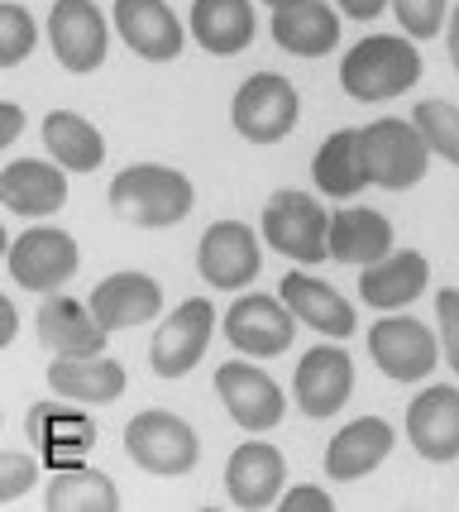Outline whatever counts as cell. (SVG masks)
<instances>
[{"instance_id": "7402d4cb", "label": "cell", "mask_w": 459, "mask_h": 512, "mask_svg": "<svg viewBox=\"0 0 459 512\" xmlns=\"http://www.w3.org/2000/svg\"><path fill=\"white\" fill-rule=\"evenodd\" d=\"M426 283H431V264H426V254H416V249L383 254L378 264H364V273H359V292H364V302L378 307V312H397V307L416 302V297L426 292Z\"/></svg>"}, {"instance_id": "d6986e66", "label": "cell", "mask_w": 459, "mask_h": 512, "mask_svg": "<svg viewBox=\"0 0 459 512\" xmlns=\"http://www.w3.org/2000/svg\"><path fill=\"white\" fill-rule=\"evenodd\" d=\"M0 201L15 216H53L67 201V168L44 158H15L0 173Z\"/></svg>"}, {"instance_id": "836d02e7", "label": "cell", "mask_w": 459, "mask_h": 512, "mask_svg": "<svg viewBox=\"0 0 459 512\" xmlns=\"http://www.w3.org/2000/svg\"><path fill=\"white\" fill-rule=\"evenodd\" d=\"M393 15L412 39H431L450 24V5L445 0H393Z\"/></svg>"}, {"instance_id": "f35d334b", "label": "cell", "mask_w": 459, "mask_h": 512, "mask_svg": "<svg viewBox=\"0 0 459 512\" xmlns=\"http://www.w3.org/2000/svg\"><path fill=\"white\" fill-rule=\"evenodd\" d=\"M350 20H359V24H369V20H378L383 10H388V0H335Z\"/></svg>"}, {"instance_id": "d590c367", "label": "cell", "mask_w": 459, "mask_h": 512, "mask_svg": "<svg viewBox=\"0 0 459 512\" xmlns=\"http://www.w3.org/2000/svg\"><path fill=\"white\" fill-rule=\"evenodd\" d=\"M436 326H440V350H445V364L459 374V288L436 292Z\"/></svg>"}, {"instance_id": "277c9868", "label": "cell", "mask_w": 459, "mask_h": 512, "mask_svg": "<svg viewBox=\"0 0 459 512\" xmlns=\"http://www.w3.org/2000/svg\"><path fill=\"white\" fill-rule=\"evenodd\" d=\"M263 240L292 264L330 259V211L311 192H273L263 206Z\"/></svg>"}, {"instance_id": "4fadbf2b", "label": "cell", "mask_w": 459, "mask_h": 512, "mask_svg": "<svg viewBox=\"0 0 459 512\" xmlns=\"http://www.w3.org/2000/svg\"><path fill=\"white\" fill-rule=\"evenodd\" d=\"M216 393H220V402H225V412H230V422L244 426L249 436L273 431V426L283 422V412H287L283 388L268 379L263 369L244 364V359L220 364L216 369Z\"/></svg>"}, {"instance_id": "9a60e30c", "label": "cell", "mask_w": 459, "mask_h": 512, "mask_svg": "<svg viewBox=\"0 0 459 512\" xmlns=\"http://www.w3.org/2000/svg\"><path fill=\"white\" fill-rule=\"evenodd\" d=\"M283 484H287V460L278 446L268 441H244L230 460H225V493L235 508H273L283 503Z\"/></svg>"}, {"instance_id": "6da1fadb", "label": "cell", "mask_w": 459, "mask_h": 512, "mask_svg": "<svg viewBox=\"0 0 459 512\" xmlns=\"http://www.w3.org/2000/svg\"><path fill=\"white\" fill-rule=\"evenodd\" d=\"M106 197H110V211H115L120 221L144 225V230H163V225H177L192 216L197 187H192V178H182L177 168L134 163V168L110 178Z\"/></svg>"}, {"instance_id": "484cf974", "label": "cell", "mask_w": 459, "mask_h": 512, "mask_svg": "<svg viewBox=\"0 0 459 512\" xmlns=\"http://www.w3.org/2000/svg\"><path fill=\"white\" fill-rule=\"evenodd\" d=\"M393 455V426L383 417H359L345 431H335L326 446V474L330 479H364Z\"/></svg>"}, {"instance_id": "4316f807", "label": "cell", "mask_w": 459, "mask_h": 512, "mask_svg": "<svg viewBox=\"0 0 459 512\" xmlns=\"http://www.w3.org/2000/svg\"><path fill=\"white\" fill-rule=\"evenodd\" d=\"M283 302L297 312V321H306L311 331L330 335V340L354 335V307L330 288V283L311 278V273H302V268H292V273L283 278Z\"/></svg>"}, {"instance_id": "60d3db41", "label": "cell", "mask_w": 459, "mask_h": 512, "mask_svg": "<svg viewBox=\"0 0 459 512\" xmlns=\"http://www.w3.org/2000/svg\"><path fill=\"white\" fill-rule=\"evenodd\" d=\"M445 29H450V63H455V72H459V5L450 10V24H445Z\"/></svg>"}, {"instance_id": "ab89813d", "label": "cell", "mask_w": 459, "mask_h": 512, "mask_svg": "<svg viewBox=\"0 0 459 512\" xmlns=\"http://www.w3.org/2000/svg\"><path fill=\"white\" fill-rule=\"evenodd\" d=\"M15 331H20V312H15V302H10V297H0V350L15 340Z\"/></svg>"}, {"instance_id": "d4e9b609", "label": "cell", "mask_w": 459, "mask_h": 512, "mask_svg": "<svg viewBox=\"0 0 459 512\" xmlns=\"http://www.w3.org/2000/svg\"><path fill=\"white\" fill-rule=\"evenodd\" d=\"M383 254H393V221L378 216L373 206H345L330 211V259L340 264H378Z\"/></svg>"}, {"instance_id": "e0dca14e", "label": "cell", "mask_w": 459, "mask_h": 512, "mask_svg": "<svg viewBox=\"0 0 459 512\" xmlns=\"http://www.w3.org/2000/svg\"><path fill=\"white\" fill-rule=\"evenodd\" d=\"M24 431H29V446L44 455L48 469L82 465V455L96 446V422L87 412L53 407V402H34L29 417H24Z\"/></svg>"}, {"instance_id": "30bf717a", "label": "cell", "mask_w": 459, "mask_h": 512, "mask_svg": "<svg viewBox=\"0 0 459 512\" xmlns=\"http://www.w3.org/2000/svg\"><path fill=\"white\" fill-rule=\"evenodd\" d=\"M211 331H216L211 297L182 302V307L153 331V345H149L153 374H158V379H182L187 369H197V359L206 355V345H211Z\"/></svg>"}, {"instance_id": "8992f818", "label": "cell", "mask_w": 459, "mask_h": 512, "mask_svg": "<svg viewBox=\"0 0 459 512\" xmlns=\"http://www.w3.org/2000/svg\"><path fill=\"white\" fill-rule=\"evenodd\" d=\"M125 450H130V460L139 469L168 474V479H173V474H187V469H197V460H201L197 431L182 422L177 412H163V407L130 417V426H125Z\"/></svg>"}, {"instance_id": "7c38bea8", "label": "cell", "mask_w": 459, "mask_h": 512, "mask_svg": "<svg viewBox=\"0 0 459 512\" xmlns=\"http://www.w3.org/2000/svg\"><path fill=\"white\" fill-rule=\"evenodd\" d=\"M197 268L201 278L220 292H240L259 278L263 254H259V235L244 221H216L197 245Z\"/></svg>"}, {"instance_id": "f546056e", "label": "cell", "mask_w": 459, "mask_h": 512, "mask_svg": "<svg viewBox=\"0 0 459 512\" xmlns=\"http://www.w3.org/2000/svg\"><path fill=\"white\" fill-rule=\"evenodd\" d=\"M44 144L67 173H96L106 163V139L101 130L82 120L77 111H48L44 115Z\"/></svg>"}, {"instance_id": "2e32d148", "label": "cell", "mask_w": 459, "mask_h": 512, "mask_svg": "<svg viewBox=\"0 0 459 512\" xmlns=\"http://www.w3.org/2000/svg\"><path fill=\"white\" fill-rule=\"evenodd\" d=\"M407 441L421 460H459V388L436 383L407 402Z\"/></svg>"}, {"instance_id": "603a6c76", "label": "cell", "mask_w": 459, "mask_h": 512, "mask_svg": "<svg viewBox=\"0 0 459 512\" xmlns=\"http://www.w3.org/2000/svg\"><path fill=\"white\" fill-rule=\"evenodd\" d=\"M125 369L106 355H58L48 364V388L67 402H91V407H101V402H115L125 393Z\"/></svg>"}, {"instance_id": "8fae6325", "label": "cell", "mask_w": 459, "mask_h": 512, "mask_svg": "<svg viewBox=\"0 0 459 512\" xmlns=\"http://www.w3.org/2000/svg\"><path fill=\"white\" fill-rule=\"evenodd\" d=\"M48 44L67 72H96L106 63L110 29L96 0H53L48 10Z\"/></svg>"}, {"instance_id": "7a4b0ae2", "label": "cell", "mask_w": 459, "mask_h": 512, "mask_svg": "<svg viewBox=\"0 0 459 512\" xmlns=\"http://www.w3.org/2000/svg\"><path fill=\"white\" fill-rule=\"evenodd\" d=\"M421 77V53H416L412 34H369L345 53L340 63V87L350 101H393L402 91L416 87Z\"/></svg>"}, {"instance_id": "d6a6232c", "label": "cell", "mask_w": 459, "mask_h": 512, "mask_svg": "<svg viewBox=\"0 0 459 512\" xmlns=\"http://www.w3.org/2000/svg\"><path fill=\"white\" fill-rule=\"evenodd\" d=\"M39 44V24L24 5H0V67H20Z\"/></svg>"}, {"instance_id": "74e56055", "label": "cell", "mask_w": 459, "mask_h": 512, "mask_svg": "<svg viewBox=\"0 0 459 512\" xmlns=\"http://www.w3.org/2000/svg\"><path fill=\"white\" fill-rule=\"evenodd\" d=\"M20 134H24V111L15 101H5V106H0V144H15Z\"/></svg>"}, {"instance_id": "ffe728a7", "label": "cell", "mask_w": 459, "mask_h": 512, "mask_svg": "<svg viewBox=\"0 0 459 512\" xmlns=\"http://www.w3.org/2000/svg\"><path fill=\"white\" fill-rule=\"evenodd\" d=\"M106 326L96 321L91 302L82 307L77 297L67 292H48L44 307H39V340L53 355H101L106 350Z\"/></svg>"}, {"instance_id": "b9f144b4", "label": "cell", "mask_w": 459, "mask_h": 512, "mask_svg": "<svg viewBox=\"0 0 459 512\" xmlns=\"http://www.w3.org/2000/svg\"><path fill=\"white\" fill-rule=\"evenodd\" d=\"M268 10H287V5H302V0H263Z\"/></svg>"}, {"instance_id": "ac0fdd59", "label": "cell", "mask_w": 459, "mask_h": 512, "mask_svg": "<svg viewBox=\"0 0 459 512\" xmlns=\"http://www.w3.org/2000/svg\"><path fill=\"white\" fill-rule=\"evenodd\" d=\"M115 29L149 63H173L187 44V29L177 24L168 0H115Z\"/></svg>"}, {"instance_id": "cb8c5ba5", "label": "cell", "mask_w": 459, "mask_h": 512, "mask_svg": "<svg viewBox=\"0 0 459 512\" xmlns=\"http://www.w3.org/2000/svg\"><path fill=\"white\" fill-rule=\"evenodd\" d=\"M273 44L292 58H326L340 44V15L326 0H302V5L273 10Z\"/></svg>"}, {"instance_id": "4dcf8cb0", "label": "cell", "mask_w": 459, "mask_h": 512, "mask_svg": "<svg viewBox=\"0 0 459 512\" xmlns=\"http://www.w3.org/2000/svg\"><path fill=\"white\" fill-rule=\"evenodd\" d=\"M48 512H115L120 508V489L110 484V474L91 465H67L48 479L44 493Z\"/></svg>"}, {"instance_id": "e575fe53", "label": "cell", "mask_w": 459, "mask_h": 512, "mask_svg": "<svg viewBox=\"0 0 459 512\" xmlns=\"http://www.w3.org/2000/svg\"><path fill=\"white\" fill-rule=\"evenodd\" d=\"M34 484H39V460L24 455V450H5V460H0V503L24 498Z\"/></svg>"}, {"instance_id": "1f68e13d", "label": "cell", "mask_w": 459, "mask_h": 512, "mask_svg": "<svg viewBox=\"0 0 459 512\" xmlns=\"http://www.w3.org/2000/svg\"><path fill=\"white\" fill-rule=\"evenodd\" d=\"M412 120L416 130L426 134L431 154H440L445 163L459 168V106H450V101H416Z\"/></svg>"}, {"instance_id": "44dd1931", "label": "cell", "mask_w": 459, "mask_h": 512, "mask_svg": "<svg viewBox=\"0 0 459 512\" xmlns=\"http://www.w3.org/2000/svg\"><path fill=\"white\" fill-rule=\"evenodd\" d=\"M163 307V288L149 273H110L101 288L91 292V312L106 331H130V326H144L153 321Z\"/></svg>"}, {"instance_id": "3957f363", "label": "cell", "mask_w": 459, "mask_h": 512, "mask_svg": "<svg viewBox=\"0 0 459 512\" xmlns=\"http://www.w3.org/2000/svg\"><path fill=\"white\" fill-rule=\"evenodd\" d=\"M359 144H364V168H369V182L388 187V192H407L426 178L431 168V144L426 134L416 130V120H373L359 130Z\"/></svg>"}, {"instance_id": "f1b7e54d", "label": "cell", "mask_w": 459, "mask_h": 512, "mask_svg": "<svg viewBox=\"0 0 459 512\" xmlns=\"http://www.w3.org/2000/svg\"><path fill=\"white\" fill-rule=\"evenodd\" d=\"M311 178L316 187L335 201H350L354 192L369 187V168H364V144H359V130H335L321 144V154L311 163Z\"/></svg>"}, {"instance_id": "8d00e7d4", "label": "cell", "mask_w": 459, "mask_h": 512, "mask_svg": "<svg viewBox=\"0 0 459 512\" xmlns=\"http://www.w3.org/2000/svg\"><path fill=\"white\" fill-rule=\"evenodd\" d=\"M330 512L335 503H330V493L326 489H311V484H302V489H287L283 493V512Z\"/></svg>"}, {"instance_id": "9c48e42d", "label": "cell", "mask_w": 459, "mask_h": 512, "mask_svg": "<svg viewBox=\"0 0 459 512\" xmlns=\"http://www.w3.org/2000/svg\"><path fill=\"white\" fill-rule=\"evenodd\" d=\"M297 335V312L287 307L283 297H268V292H244L235 297V307L225 312V340L249 359H268L283 355Z\"/></svg>"}, {"instance_id": "ba28073f", "label": "cell", "mask_w": 459, "mask_h": 512, "mask_svg": "<svg viewBox=\"0 0 459 512\" xmlns=\"http://www.w3.org/2000/svg\"><path fill=\"white\" fill-rule=\"evenodd\" d=\"M369 355L388 379L416 383L436 369V359L445 355V350H440V331H426V321L383 312V321L369 331Z\"/></svg>"}, {"instance_id": "83f0119b", "label": "cell", "mask_w": 459, "mask_h": 512, "mask_svg": "<svg viewBox=\"0 0 459 512\" xmlns=\"http://www.w3.org/2000/svg\"><path fill=\"white\" fill-rule=\"evenodd\" d=\"M192 34L206 53L235 58L254 44V5L249 0H192Z\"/></svg>"}, {"instance_id": "5b68a950", "label": "cell", "mask_w": 459, "mask_h": 512, "mask_svg": "<svg viewBox=\"0 0 459 512\" xmlns=\"http://www.w3.org/2000/svg\"><path fill=\"white\" fill-rule=\"evenodd\" d=\"M297 115H302V101H297V87L278 77V72H254L235 101H230V125L240 139L249 144H278L297 130Z\"/></svg>"}, {"instance_id": "5bb4252c", "label": "cell", "mask_w": 459, "mask_h": 512, "mask_svg": "<svg viewBox=\"0 0 459 512\" xmlns=\"http://www.w3.org/2000/svg\"><path fill=\"white\" fill-rule=\"evenodd\" d=\"M297 407L306 417H335L354 393V359L340 345H316L306 350L297 364V379H292Z\"/></svg>"}, {"instance_id": "52a82bcc", "label": "cell", "mask_w": 459, "mask_h": 512, "mask_svg": "<svg viewBox=\"0 0 459 512\" xmlns=\"http://www.w3.org/2000/svg\"><path fill=\"white\" fill-rule=\"evenodd\" d=\"M82 249L58 225H29L20 240H10V278L29 292H58L77 273Z\"/></svg>"}]
</instances>
